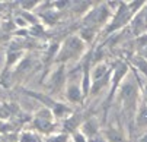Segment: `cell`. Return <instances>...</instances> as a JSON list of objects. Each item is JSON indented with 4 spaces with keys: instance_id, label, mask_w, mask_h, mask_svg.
Listing matches in <instances>:
<instances>
[{
    "instance_id": "5bb4252c",
    "label": "cell",
    "mask_w": 147,
    "mask_h": 142,
    "mask_svg": "<svg viewBox=\"0 0 147 142\" xmlns=\"http://www.w3.org/2000/svg\"><path fill=\"white\" fill-rule=\"evenodd\" d=\"M144 95H146V100H147V85L144 87Z\"/></svg>"
},
{
    "instance_id": "4fadbf2b",
    "label": "cell",
    "mask_w": 147,
    "mask_h": 142,
    "mask_svg": "<svg viewBox=\"0 0 147 142\" xmlns=\"http://www.w3.org/2000/svg\"><path fill=\"white\" fill-rule=\"evenodd\" d=\"M138 142H147V132H146V133H143V135L140 136Z\"/></svg>"
},
{
    "instance_id": "277c9868",
    "label": "cell",
    "mask_w": 147,
    "mask_h": 142,
    "mask_svg": "<svg viewBox=\"0 0 147 142\" xmlns=\"http://www.w3.org/2000/svg\"><path fill=\"white\" fill-rule=\"evenodd\" d=\"M109 19H112V10L108 6V3H102L95 6L92 10H89L85 16V24L90 28H100L107 24Z\"/></svg>"
},
{
    "instance_id": "7c38bea8",
    "label": "cell",
    "mask_w": 147,
    "mask_h": 142,
    "mask_svg": "<svg viewBox=\"0 0 147 142\" xmlns=\"http://www.w3.org/2000/svg\"><path fill=\"white\" fill-rule=\"evenodd\" d=\"M39 2H32V0H28V2H20V8H22L25 12H31L38 6Z\"/></svg>"
},
{
    "instance_id": "8992f818",
    "label": "cell",
    "mask_w": 147,
    "mask_h": 142,
    "mask_svg": "<svg viewBox=\"0 0 147 142\" xmlns=\"http://www.w3.org/2000/svg\"><path fill=\"white\" fill-rule=\"evenodd\" d=\"M127 70H128V66L127 65H124V63H118V66L112 70V75H111V97L114 95V92L117 91V88L122 84V81L125 79V76H127Z\"/></svg>"
},
{
    "instance_id": "5b68a950",
    "label": "cell",
    "mask_w": 147,
    "mask_h": 142,
    "mask_svg": "<svg viewBox=\"0 0 147 142\" xmlns=\"http://www.w3.org/2000/svg\"><path fill=\"white\" fill-rule=\"evenodd\" d=\"M48 82H50V89L53 92L60 91L61 88L66 89V84H67V76L64 72V65H57L55 70H53L50 73L48 78Z\"/></svg>"
},
{
    "instance_id": "52a82bcc",
    "label": "cell",
    "mask_w": 147,
    "mask_h": 142,
    "mask_svg": "<svg viewBox=\"0 0 147 142\" xmlns=\"http://www.w3.org/2000/svg\"><path fill=\"white\" fill-rule=\"evenodd\" d=\"M136 126L141 130V135L147 132V100L141 101L136 110Z\"/></svg>"
},
{
    "instance_id": "3957f363",
    "label": "cell",
    "mask_w": 147,
    "mask_h": 142,
    "mask_svg": "<svg viewBox=\"0 0 147 142\" xmlns=\"http://www.w3.org/2000/svg\"><path fill=\"white\" fill-rule=\"evenodd\" d=\"M32 125H34L35 130L48 136V135L54 133V130H55V117L50 109L42 107L34 114Z\"/></svg>"
},
{
    "instance_id": "7a4b0ae2",
    "label": "cell",
    "mask_w": 147,
    "mask_h": 142,
    "mask_svg": "<svg viewBox=\"0 0 147 142\" xmlns=\"http://www.w3.org/2000/svg\"><path fill=\"white\" fill-rule=\"evenodd\" d=\"M111 75H112V69H111L109 63L98 62L90 69V89H89V94L90 95L99 94L105 88L108 81L111 82Z\"/></svg>"
},
{
    "instance_id": "30bf717a",
    "label": "cell",
    "mask_w": 147,
    "mask_h": 142,
    "mask_svg": "<svg viewBox=\"0 0 147 142\" xmlns=\"http://www.w3.org/2000/svg\"><path fill=\"white\" fill-rule=\"evenodd\" d=\"M18 142H38V136L32 130H24L19 133Z\"/></svg>"
},
{
    "instance_id": "ba28073f",
    "label": "cell",
    "mask_w": 147,
    "mask_h": 142,
    "mask_svg": "<svg viewBox=\"0 0 147 142\" xmlns=\"http://www.w3.org/2000/svg\"><path fill=\"white\" fill-rule=\"evenodd\" d=\"M103 136L108 142H127V138H125L124 132L118 128H114V126H109L105 130Z\"/></svg>"
},
{
    "instance_id": "6da1fadb",
    "label": "cell",
    "mask_w": 147,
    "mask_h": 142,
    "mask_svg": "<svg viewBox=\"0 0 147 142\" xmlns=\"http://www.w3.org/2000/svg\"><path fill=\"white\" fill-rule=\"evenodd\" d=\"M86 51V43L79 37V35H71L66 38L63 44L58 47L57 54L54 57V62L57 65H64L79 60Z\"/></svg>"
},
{
    "instance_id": "9c48e42d",
    "label": "cell",
    "mask_w": 147,
    "mask_h": 142,
    "mask_svg": "<svg viewBox=\"0 0 147 142\" xmlns=\"http://www.w3.org/2000/svg\"><path fill=\"white\" fill-rule=\"evenodd\" d=\"M71 135L67 132H54L48 136H45L44 142H70Z\"/></svg>"
},
{
    "instance_id": "8fae6325",
    "label": "cell",
    "mask_w": 147,
    "mask_h": 142,
    "mask_svg": "<svg viewBox=\"0 0 147 142\" xmlns=\"http://www.w3.org/2000/svg\"><path fill=\"white\" fill-rule=\"evenodd\" d=\"M134 65L137 66V69H138L141 73H144V75L147 76V60H146L144 57H141V56L136 57V59H134Z\"/></svg>"
}]
</instances>
